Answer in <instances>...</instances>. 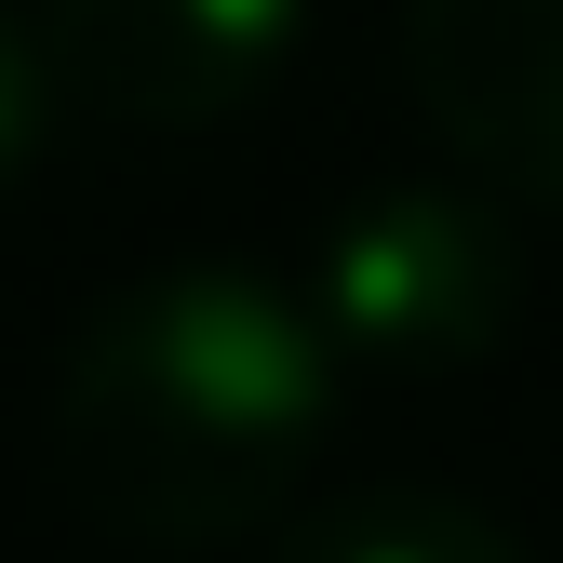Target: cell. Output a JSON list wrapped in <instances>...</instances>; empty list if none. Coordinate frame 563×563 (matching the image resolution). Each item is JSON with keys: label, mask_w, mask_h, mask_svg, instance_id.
<instances>
[{"label": "cell", "mask_w": 563, "mask_h": 563, "mask_svg": "<svg viewBox=\"0 0 563 563\" xmlns=\"http://www.w3.org/2000/svg\"><path fill=\"white\" fill-rule=\"evenodd\" d=\"M335 430V349L309 296L255 268H148L67 335L54 470L67 510L121 550H229L296 510Z\"/></svg>", "instance_id": "6da1fadb"}, {"label": "cell", "mask_w": 563, "mask_h": 563, "mask_svg": "<svg viewBox=\"0 0 563 563\" xmlns=\"http://www.w3.org/2000/svg\"><path fill=\"white\" fill-rule=\"evenodd\" d=\"M296 296H309V322L335 349V376H389V389L470 376L523 309L510 201L497 188H363L322 229Z\"/></svg>", "instance_id": "7a4b0ae2"}, {"label": "cell", "mask_w": 563, "mask_h": 563, "mask_svg": "<svg viewBox=\"0 0 563 563\" xmlns=\"http://www.w3.org/2000/svg\"><path fill=\"white\" fill-rule=\"evenodd\" d=\"M41 54L54 95L134 121V134H201L268 95V67L296 54L309 0H41Z\"/></svg>", "instance_id": "3957f363"}, {"label": "cell", "mask_w": 563, "mask_h": 563, "mask_svg": "<svg viewBox=\"0 0 563 563\" xmlns=\"http://www.w3.org/2000/svg\"><path fill=\"white\" fill-rule=\"evenodd\" d=\"M402 67L497 201H563V0H416Z\"/></svg>", "instance_id": "277c9868"}, {"label": "cell", "mask_w": 563, "mask_h": 563, "mask_svg": "<svg viewBox=\"0 0 563 563\" xmlns=\"http://www.w3.org/2000/svg\"><path fill=\"white\" fill-rule=\"evenodd\" d=\"M268 563H523V537H510L497 510L443 497V483H376V497L296 510Z\"/></svg>", "instance_id": "5b68a950"}, {"label": "cell", "mask_w": 563, "mask_h": 563, "mask_svg": "<svg viewBox=\"0 0 563 563\" xmlns=\"http://www.w3.org/2000/svg\"><path fill=\"white\" fill-rule=\"evenodd\" d=\"M54 121H67V95H54V54H41V27H27V14H0V201L41 175Z\"/></svg>", "instance_id": "8992f818"}]
</instances>
